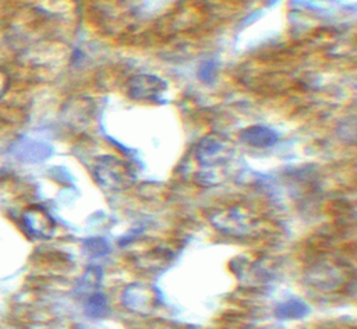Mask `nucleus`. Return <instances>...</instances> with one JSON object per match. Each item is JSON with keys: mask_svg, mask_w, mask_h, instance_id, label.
Here are the masks:
<instances>
[{"mask_svg": "<svg viewBox=\"0 0 357 329\" xmlns=\"http://www.w3.org/2000/svg\"><path fill=\"white\" fill-rule=\"evenodd\" d=\"M22 222L26 230L36 238H49L53 234L54 223L39 206L28 208L22 215Z\"/></svg>", "mask_w": 357, "mask_h": 329, "instance_id": "nucleus-1", "label": "nucleus"}, {"mask_svg": "<svg viewBox=\"0 0 357 329\" xmlns=\"http://www.w3.org/2000/svg\"><path fill=\"white\" fill-rule=\"evenodd\" d=\"M8 85H10L8 75L3 68H0V98L6 93V91L8 89Z\"/></svg>", "mask_w": 357, "mask_h": 329, "instance_id": "nucleus-2", "label": "nucleus"}]
</instances>
